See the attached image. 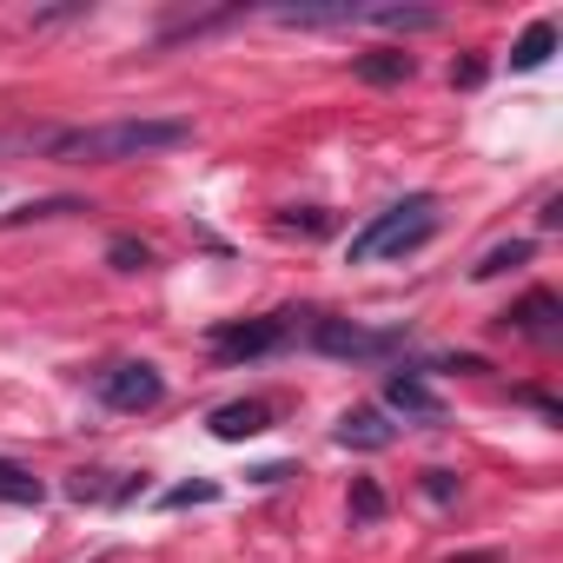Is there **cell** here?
<instances>
[{"instance_id": "obj_1", "label": "cell", "mask_w": 563, "mask_h": 563, "mask_svg": "<svg viewBox=\"0 0 563 563\" xmlns=\"http://www.w3.org/2000/svg\"><path fill=\"white\" fill-rule=\"evenodd\" d=\"M41 146H47V159H67V166H120V159L192 146V120H100V126L47 133Z\"/></svg>"}, {"instance_id": "obj_2", "label": "cell", "mask_w": 563, "mask_h": 563, "mask_svg": "<svg viewBox=\"0 0 563 563\" xmlns=\"http://www.w3.org/2000/svg\"><path fill=\"white\" fill-rule=\"evenodd\" d=\"M431 232H438V199H431V192H411V199H398V206L372 212V219L352 232V265L405 258V252H418Z\"/></svg>"}, {"instance_id": "obj_3", "label": "cell", "mask_w": 563, "mask_h": 563, "mask_svg": "<svg viewBox=\"0 0 563 563\" xmlns=\"http://www.w3.org/2000/svg\"><path fill=\"white\" fill-rule=\"evenodd\" d=\"M159 398H166V378H159V365H146V358H126V365L100 372V405H107V411L140 418V411H153Z\"/></svg>"}, {"instance_id": "obj_4", "label": "cell", "mask_w": 563, "mask_h": 563, "mask_svg": "<svg viewBox=\"0 0 563 563\" xmlns=\"http://www.w3.org/2000/svg\"><path fill=\"white\" fill-rule=\"evenodd\" d=\"M292 339V325H286V312L278 319H245V325H212V358H225V365H239V358H265V352H278Z\"/></svg>"}, {"instance_id": "obj_5", "label": "cell", "mask_w": 563, "mask_h": 563, "mask_svg": "<svg viewBox=\"0 0 563 563\" xmlns=\"http://www.w3.org/2000/svg\"><path fill=\"white\" fill-rule=\"evenodd\" d=\"M312 345H319L325 358H391V352L405 345V332H365V325H352V319H319V325H312Z\"/></svg>"}, {"instance_id": "obj_6", "label": "cell", "mask_w": 563, "mask_h": 563, "mask_svg": "<svg viewBox=\"0 0 563 563\" xmlns=\"http://www.w3.org/2000/svg\"><path fill=\"white\" fill-rule=\"evenodd\" d=\"M385 405L405 411V418H418V424H444V398H438L418 372H391V378H385Z\"/></svg>"}, {"instance_id": "obj_7", "label": "cell", "mask_w": 563, "mask_h": 563, "mask_svg": "<svg viewBox=\"0 0 563 563\" xmlns=\"http://www.w3.org/2000/svg\"><path fill=\"white\" fill-rule=\"evenodd\" d=\"M510 325H517L523 339H537V345H550V339L563 332V306H556L550 292H523V299L510 306Z\"/></svg>"}, {"instance_id": "obj_8", "label": "cell", "mask_w": 563, "mask_h": 563, "mask_svg": "<svg viewBox=\"0 0 563 563\" xmlns=\"http://www.w3.org/2000/svg\"><path fill=\"white\" fill-rule=\"evenodd\" d=\"M258 431H272V405L265 398H239V405H219L212 411V438H225V444L258 438Z\"/></svg>"}, {"instance_id": "obj_9", "label": "cell", "mask_w": 563, "mask_h": 563, "mask_svg": "<svg viewBox=\"0 0 563 563\" xmlns=\"http://www.w3.org/2000/svg\"><path fill=\"white\" fill-rule=\"evenodd\" d=\"M391 438H398V424H385V411H372V405H352L339 418V444L345 451H385Z\"/></svg>"}, {"instance_id": "obj_10", "label": "cell", "mask_w": 563, "mask_h": 563, "mask_svg": "<svg viewBox=\"0 0 563 563\" xmlns=\"http://www.w3.org/2000/svg\"><path fill=\"white\" fill-rule=\"evenodd\" d=\"M550 54H556V21H530L510 47V74H537Z\"/></svg>"}, {"instance_id": "obj_11", "label": "cell", "mask_w": 563, "mask_h": 563, "mask_svg": "<svg viewBox=\"0 0 563 563\" xmlns=\"http://www.w3.org/2000/svg\"><path fill=\"white\" fill-rule=\"evenodd\" d=\"M352 74H358V80H372V87H398V80H411V54L378 47V54H358V60H352Z\"/></svg>"}, {"instance_id": "obj_12", "label": "cell", "mask_w": 563, "mask_h": 563, "mask_svg": "<svg viewBox=\"0 0 563 563\" xmlns=\"http://www.w3.org/2000/svg\"><path fill=\"white\" fill-rule=\"evenodd\" d=\"M358 21H365V27H398V34H411V27H438V8H358Z\"/></svg>"}, {"instance_id": "obj_13", "label": "cell", "mask_w": 563, "mask_h": 563, "mask_svg": "<svg viewBox=\"0 0 563 563\" xmlns=\"http://www.w3.org/2000/svg\"><path fill=\"white\" fill-rule=\"evenodd\" d=\"M41 497H47V484L34 471H21V464L0 457V504H41Z\"/></svg>"}, {"instance_id": "obj_14", "label": "cell", "mask_w": 563, "mask_h": 563, "mask_svg": "<svg viewBox=\"0 0 563 563\" xmlns=\"http://www.w3.org/2000/svg\"><path fill=\"white\" fill-rule=\"evenodd\" d=\"M530 258V239H510V245H490L477 265H471V278H497V272H510V265H523Z\"/></svg>"}, {"instance_id": "obj_15", "label": "cell", "mask_w": 563, "mask_h": 563, "mask_svg": "<svg viewBox=\"0 0 563 563\" xmlns=\"http://www.w3.org/2000/svg\"><path fill=\"white\" fill-rule=\"evenodd\" d=\"M107 258H113V272H146L153 252H146V239H126V232H120V239L107 245Z\"/></svg>"}, {"instance_id": "obj_16", "label": "cell", "mask_w": 563, "mask_h": 563, "mask_svg": "<svg viewBox=\"0 0 563 563\" xmlns=\"http://www.w3.org/2000/svg\"><path fill=\"white\" fill-rule=\"evenodd\" d=\"M352 517H358V523H378V517H385V490H378L372 477L352 484Z\"/></svg>"}, {"instance_id": "obj_17", "label": "cell", "mask_w": 563, "mask_h": 563, "mask_svg": "<svg viewBox=\"0 0 563 563\" xmlns=\"http://www.w3.org/2000/svg\"><path fill=\"white\" fill-rule=\"evenodd\" d=\"M60 212H80V199H41V206H21V212H8V225H27V219H60Z\"/></svg>"}, {"instance_id": "obj_18", "label": "cell", "mask_w": 563, "mask_h": 563, "mask_svg": "<svg viewBox=\"0 0 563 563\" xmlns=\"http://www.w3.org/2000/svg\"><path fill=\"white\" fill-rule=\"evenodd\" d=\"M212 497H219V484H179L159 497V510H186V504H212Z\"/></svg>"}, {"instance_id": "obj_19", "label": "cell", "mask_w": 563, "mask_h": 563, "mask_svg": "<svg viewBox=\"0 0 563 563\" xmlns=\"http://www.w3.org/2000/svg\"><path fill=\"white\" fill-rule=\"evenodd\" d=\"M424 497L451 504V497H457V477H451V471H424Z\"/></svg>"}]
</instances>
